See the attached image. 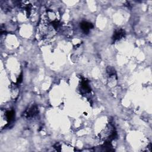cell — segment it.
I'll return each instance as SVG.
<instances>
[{
	"mask_svg": "<svg viewBox=\"0 0 152 152\" xmlns=\"http://www.w3.org/2000/svg\"><path fill=\"white\" fill-rule=\"evenodd\" d=\"M37 32L41 38L43 39H49L54 36L56 30L53 28L52 25L44 18L42 19L38 24Z\"/></svg>",
	"mask_w": 152,
	"mask_h": 152,
	"instance_id": "obj_1",
	"label": "cell"
},
{
	"mask_svg": "<svg viewBox=\"0 0 152 152\" xmlns=\"http://www.w3.org/2000/svg\"><path fill=\"white\" fill-rule=\"evenodd\" d=\"M116 131L112 124H108L99 135V138L105 142H110L116 137Z\"/></svg>",
	"mask_w": 152,
	"mask_h": 152,
	"instance_id": "obj_2",
	"label": "cell"
},
{
	"mask_svg": "<svg viewBox=\"0 0 152 152\" xmlns=\"http://www.w3.org/2000/svg\"><path fill=\"white\" fill-rule=\"evenodd\" d=\"M54 148L58 151L71 152L75 151L74 147L71 145L65 142H57L54 145Z\"/></svg>",
	"mask_w": 152,
	"mask_h": 152,
	"instance_id": "obj_3",
	"label": "cell"
},
{
	"mask_svg": "<svg viewBox=\"0 0 152 152\" xmlns=\"http://www.w3.org/2000/svg\"><path fill=\"white\" fill-rule=\"evenodd\" d=\"M19 5H20V8H21L24 11L27 17H29L31 15L33 7V5L30 3H29V2L28 1L20 2Z\"/></svg>",
	"mask_w": 152,
	"mask_h": 152,
	"instance_id": "obj_4",
	"label": "cell"
},
{
	"mask_svg": "<svg viewBox=\"0 0 152 152\" xmlns=\"http://www.w3.org/2000/svg\"><path fill=\"white\" fill-rule=\"evenodd\" d=\"M38 112L39 110L37 105L33 104L24 112L23 116L26 118H33L37 115Z\"/></svg>",
	"mask_w": 152,
	"mask_h": 152,
	"instance_id": "obj_5",
	"label": "cell"
},
{
	"mask_svg": "<svg viewBox=\"0 0 152 152\" xmlns=\"http://www.w3.org/2000/svg\"><path fill=\"white\" fill-rule=\"evenodd\" d=\"M14 115H15V112L14 110L11 109V110L4 111L3 113H2L1 118H4V120H5L8 124L9 122H11L13 120V119L14 118Z\"/></svg>",
	"mask_w": 152,
	"mask_h": 152,
	"instance_id": "obj_6",
	"label": "cell"
},
{
	"mask_svg": "<svg viewBox=\"0 0 152 152\" xmlns=\"http://www.w3.org/2000/svg\"><path fill=\"white\" fill-rule=\"evenodd\" d=\"M80 90L82 93H88L91 91V88L89 86L88 81L85 79L83 78L80 82Z\"/></svg>",
	"mask_w": 152,
	"mask_h": 152,
	"instance_id": "obj_7",
	"label": "cell"
},
{
	"mask_svg": "<svg viewBox=\"0 0 152 152\" xmlns=\"http://www.w3.org/2000/svg\"><path fill=\"white\" fill-rule=\"evenodd\" d=\"M125 31L122 28H118L115 30L112 36V40L113 42L121 40L125 36Z\"/></svg>",
	"mask_w": 152,
	"mask_h": 152,
	"instance_id": "obj_8",
	"label": "cell"
},
{
	"mask_svg": "<svg viewBox=\"0 0 152 152\" xmlns=\"http://www.w3.org/2000/svg\"><path fill=\"white\" fill-rule=\"evenodd\" d=\"M47 21H48L50 24L55 21L58 20L57 15L56 12H55L53 11L49 10L46 11V17L45 18Z\"/></svg>",
	"mask_w": 152,
	"mask_h": 152,
	"instance_id": "obj_9",
	"label": "cell"
},
{
	"mask_svg": "<svg viewBox=\"0 0 152 152\" xmlns=\"http://www.w3.org/2000/svg\"><path fill=\"white\" fill-rule=\"evenodd\" d=\"M80 27L84 33H88L90 29L93 28V25L87 21H83L80 23Z\"/></svg>",
	"mask_w": 152,
	"mask_h": 152,
	"instance_id": "obj_10",
	"label": "cell"
},
{
	"mask_svg": "<svg viewBox=\"0 0 152 152\" xmlns=\"http://www.w3.org/2000/svg\"><path fill=\"white\" fill-rule=\"evenodd\" d=\"M10 92L12 97L14 99H15L17 98L18 95V87L17 84L15 83H12L10 86Z\"/></svg>",
	"mask_w": 152,
	"mask_h": 152,
	"instance_id": "obj_11",
	"label": "cell"
},
{
	"mask_svg": "<svg viewBox=\"0 0 152 152\" xmlns=\"http://www.w3.org/2000/svg\"><path fill=\"white\" fill-rule=\"evenodd\" d=\"M99 149L96 150V151H113L114 150L112 148V146L110 142H105L102 145L97 147Z\"/></svg>",
	"mask_w": 152,
	"mask_h": 152,
	"instance_id": "obj_12",
	"label": "cell"
},
{
	"mask_svg": "<svg viewBox=\"0 0 152 152\" xmlns=\"http://www.w3.org/2000/svg\"><path fill=\"white\" fill-rule=\"evenodd\" d=\"M106 71H107V74L108 75V77L110 79L114 80L115 81L117 80L116 72V71H115V69L113 67L110 66H108L106 68Z\"/></svg>",
	"mask_w": 152,
	"mask_h": 152,
	"instance_id": "obj_13",
	"label": "cell"
},
{
	"mask_svg": "<svg viewBox=\"0 0 152 152\" xmlns=\"http://www.w3.org/2000/svg\"><path fill=\"white\" fill-rule=\"evenodd\" d=\"M22 80H23V76H22V74H21L19 76V77H18V80H17V84L20 83L21 82Z\"/></svg>",
	"mask_w": 152,
	"mask_h": 152,
	"instance_id": "obj_14",
	"label": "cell"
}]
</instances>
